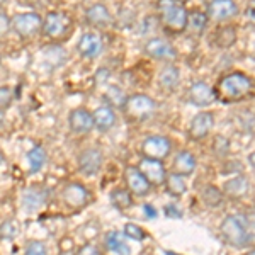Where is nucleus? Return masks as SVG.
Wrapping results in <instances>:
<instances>
[{
	"instance_id": "27",
	"label": "nucleus",
	"mask_w": 255,
	"mask_h": 255,
	"mask_svg": "<svg viewBox=\"0 0 255 255\" xmlns=\"http://www.w3.org/2000/svg\"><path fill=\"white\" fill-rule=\"evenodd\" d=\"M225 191L228 196L232 197H242L247 194V191H249V182H247L245 177H235V179L228 180L225 186Z\"/></svg>"
},
{
	"instance_id": "24",
	"label": "nucleus",
	"mask_w": 255,
	"mask_h": 255,
	"mask_svg": "<svg viewBox=\"0 0 255 255\" xmlns=\"http://www.w3.org/2000/svg\"><path fill=\"white\" fill-rule=\"evenodd\" d=\"M165 187H167L168 194L175 196V197H180V196H184L187 192V184H186V179H184V175L175 174V172H172L170 175H167Z\"/></svg>"
},
{
	"instance_id": "13",
	"label": "nucleus",
	"mask_w": 255,
	"mask_h": 255,
	"mask_svg": "<svg viewBox=\"0 0 255 255\" xmlns=\"http://www.w3.org/2000/svg\"><path fill=\"white\" fill-rule=\"evenodd\" d=\"M79 170L84 175L92 177L96 175L102 167V153L97 148H87L79 155Z\"/></svg>"
},
{
	"instance_id": "9",
	"label": "nucleus",
	"mask_w": 255,
	"mask_h": 255,
	"mask_svg": "<svg viewBox=\"0 0 255 255\" xmlns=\"http://www.w3.org/2000/svg\"><path fill=\"white\" fill-rule=\"evenodd\" d=\"M170 141L165 136H148L141 145L143 155L146 158H153V160H163L165 157H168L170 153Z\"/></svg>"
},
{
	"instance_id": "16",
	"label": "nucleus",
	"mask_w": 255,
	"mask_h": 255,
	"mask_svg": "<svg viewBox=\"0 0 255 255\" xmlns=\"http://www.w3.org/2000/svg\"><path fill=\"white\" fill-rule=\"evenodd\" d=\"M238 7L235 0H211L208 5V17L215 20H226L237 15Z\"/></svg>"
},
{
	"instance_id": "18",
	"label": "nucleus",
	"mask_w": 255,
	"mask_h": 255,
	"mask_svg": "<svg viewBox=\"0 0 255 255\" xmlns=\"http://www.w3.org/2000/svg\"><path fill=\"white\" fill-rule=\"evenodd\" d=\"M145 53L148 56L155 60H174L175 58V49L170 43H167L165 39L153 38L146 43Z\"/></svg>"
},
{
	"instance_id": "5",
	"label": "nucleus",
	"mask_w": 255,
	"mask_h": 255,
	"mask_svg": "<svg viewBox=\"0 0 255 255\" xmlns=\"http://www.w3.org/2000/svg\"><path fill=\"white\" fill-rule=\"evenodd\" d=\"M70 29H72V20L63 12H48V15L43 19V32L49 39H63Z\"/></svg>"
},
{
	"instance_id": "8",
	"label": "nucleus",
	"mask_w": 255,
	"mask_h": 255,
	"mask_svg": "<svg viewBox=\"0 0 255 255\" xmlns=\"http://www.w3.org/2000/svg\"><path fill=\"white\" fill-rule=\"evenodd\" d=\"M138 168L143 175L146 177V180L151 186H160V184H165L167 172L163 167L162 160H153V158H141V162L138 163Z\"/></svg>"
},
{
	"instance_id": "41",
	"label": "nucleus",
	"mask_w": 255,
	"mask_h": 255,
	"mask_svg": "<svg viewBox=\"0 0 255 255\" xmlns=\"http://www.w3.org/2000/svg\"><path fill=\"white\" fill-rule=\"evenodd\" d=\"M2 123H3V111L0 109V125H2Z\"/></svg>"
},
{
	"instance_id": "32",
	"label": "nucleus",
	"mask_w": 255,
	"mask_h": 255,
	"mask_svg": "<svg viewBox=\"0 0 255 255\" xmlns=\"http://www.w3.org/2000/svg\"><path fill=\"white\" fill-rule=\"evenodd\" d=\"M125 237L131 238V240H136V242H141L146 238V233L141 226L138 225H133V223H128L125 225Z\"/></svg>"
},
{
	"instance_id": "11",
	"label": "nucleus",
	"mask_w": 255,
	"mask_h": 255,
	"mask_svg": "<svg viewBox=\"0 0 255 255\" xmlns=\"http://www.w3.org/2000/svg\"><path fill=\"white\" fill-rule=\"evenodd\" d=\"M125 182L131 194L134 196H146L151 184L146 180V177L139 172L138 167H126L125 168Z\"/></svg>"
},
{
	"instance_id": "42",
	"label": "nucleus",
	"mask_w": 255,
	"mask_h": 255,
	"mask_svg": "<svg viewBox=\"0 0 255 255\" xmlns=\"http://www.w3.org/2000/svg\"><path fill=\"white\" fill-rule=\"evenodd\" d=\"M245 255H255V250H250V252H247Z\"/></svg>"
},
{
	"instance_id": "30",
	"label": "nucleus",
	"mask_w": 255,
	"mask_h": 255,
	"mask_svg": "<svg viewBox=\"0 0 255 255\" xmlns=\"http://www.w3.org/2000/svg\"><path fill=\"white\" fill-rule=\"evenodd\" d=\"M223 199V194H221L220 189L213 187V186H208L203 189V201L208 204V206H218Z\"/></svg>"
},
{
	"instance_id": "45",
	"label": "nucleus",
	"mask_w": 255,
	"mask_h": 255,
	"mask_svg": "<svg viewBox=\"0 0 255 255\" xmlns=\"http://www.w3.org/2000/svg\"><path fill=\"white\" fill-rule=\"evenodd\" d=\"M165 255H177V254H172V252H165Z\"/></svg>"
},
{
	"instance_id": "4",
	"label": "nucleus",
	"mask_w": 255,
	"mask_h": 255,
	"mask_svg": "<svg viewBox=\"0 0 255 255\" xmlns=\"http://www.w3.org/2000/svg\"><path fill=\"white\" fill-rule=\"evenodd\" d=\"M123 111H125L128 119L143 121V119H148L155 113V101L145 96V94H134V96L128 97Z\"/></svg>"
},
{
	"instance_id": "10",
	"label": "nucleus",
	"mask_w": 255,
	"mask_h": 255,
	"mask_svg": "<svg viewBox=\"0 0 255 255\" xmlns=\"http://www.w3.org/2000/svg\"><path fill=\"white\" fill-rule=\"evenodd\" d=\"M48 197V191L39 186H31L22 191V196H20V203H22V208L26 213H32L39 211L41 208L44 206Z\"/></svg>"
},
{
	"instance_id": "22",
	"label": "nucleus",
	"mask_w": 255,
	"mask_h": 255,
	"mask_svg": "<svg viewBox=\"0 0 255 255\" xmlns=\"http://www.w3.org/2000/svg\"><path fill=\"white\" fill-rule=\"evenodd\" d=\"M104 245L116 255H131V249L126 244L125 235L119 232H109L104 238Z\"/></svg>"
},
{
	"instance_id": "37",
	"label": "nucleus",
	"mask_w": 255,
	"mask_h": 255,
	"mask_svg": "<svg viewBox=\"0 0 255 255\" xmlns=\"http://www.w3.org/2000/svg\"><path fill=\"white\" fill-rule=\"evenodd\" d=\"M7 27H9V20H7L5 15L0 14V34H3L7 31Z\"/></svg>"
},
{
	"instance_id": "7",
	"label": "nucleus",
	"mask_w": 255,
	"mask_h": 255,
	"mask_svg": "<svg viewBox=\"0 0 255 255\" xmlns=\"http://www.w3.org/2000/svg\"><path fill=\"white\" fill-rule=\"evenodd\" d=\"M89 191L79 182H68L67 186L61 189V199L72 209H80L87 206L89 203Z\"/></svg>"
},
{
	"instance_id": "28",
	"label": "nucleus",
	"mask_w": 255,
	"mask_h": 255,
	"mask_svg": "<svg viewBox=\"0 0 255 255\" xmlns=\"http://www.w3.org/2000/svg\"><path fill=\"white\" fill-rule=\"evenodd\" d=\"M158 80L165 89H174L175 85L179 84V80H180L179 68H175L174 65H168V67H165L162 72H160Z\"/></svg>"
},
{
	"instance_id": "39",
	"label": "nucleus",
	"mask_w": 255,
	"mask_h": 255,
	"mask_svg": "<svg viewBox=\"0 0 255 255\" xmlns=\"http://www.w3.org/2000/svg\"><path fill=\"white\" fill-rule=\"evenodd\" d=\"M249 162H250V165H252V168L255 170V153L250 155V157H249Z\"/></svg>"
},
{
	"instance_id": "6",
	"label": "nucleus",
	"mask_w": 255,
	"mask_h": 255,
	"mask_svg": "<svg viewBox=\"0 0 255 255\" xmlns=\"http://www.w3.org/2000/svg\"><path fill=\"white\" fill-rule=\"evenodd\" d=\"M12 29H14L20 38H31L43 31V17L36 12H24L17 14L12 19Z\"/></svg>"
},
{
	"instance_id": "26",
	"label": "nucleus",
	"mask_w": 255,
	"mask_h": 255,
	"mask_svg": "<svg viewBox=\"0 0 255 255\" xmlns=\"http://www.w3.org/2000/svg\"><path fill=\"white\" fill-rule=\"evenodd\" d=\"M208 26V15L203 14L199 10H192L189 12L187 17V29L192 32V34H201Z\"/></svg>"
},
{
	"instance_id": "19",
	"label": "nucleus",
	"mask_w": 255,
	"mask_h": 255,
	"mask_svg": "<svg viewBox=\"0 0 255 255\" xmlns=\"http://www.w3.org/2000/svg\"><path fill=\"white\" fill-rule=\"evenodd\" d=\"M94 126L99 131H109L111 128L116 125V113L111 106H99V108L92 113Z\"/></svg>"
},
{
	"instance_id": "17",
	"label": "nucleus",
	"mask_w": 255,
	"mask_h": 255,
	"mask_svg": "<svg viewBox=\"0 0 255 255\" xmlns=\"http://www.w3.org/2000/svg\"><path fill=\"white\" fill-rule=\"evenodd\" d=\"M213 125H215V118H213L211 113L196 114L194 119L191 121V126H189V136L192 139H201L208 136Z\"/></svg>"
},
{
	"instance_id": "29",
	"label": "nucleus",
	"mask_w": 255,
	"mask_h": 255,
	"mask_svg": "<svg viewBox=\"0 0 255 255\" xmlns=\"http://www.w3.org/2000/svg\"><path fill=\"white\" fill-rule=\"evenodd\" d=\"M104 99L108 101V104L111 106V108H125V104H126V101H128V97H126V94L123 92L121 89L116 87V85H109L108 89H106V94H104Z\"/></svg>"
},
{
	"instance_id": "36",
	"label": "nucleus",
	"mask_w": 255,
	"mask_h": 255,
	"mask_svg": "<svg viewBox=\"0 0 255 255\" xmlns=\"http://www.w3.org/2000/svg\"><path fill=\"white\" fill-rule=\"evenodd\" d=\"M247 17L252 24H255V0H250L249 7H247Z\"/></svg>"
},
{
	"instance_id": "43",
	"label": "nucleus",
	"mask_w": 255,
	"mask_h": 255,
	"mask_svg": "<svg viewBox=\"0 0 255 255\" xmlns=\"http://www.w3.org/2000/svg\"><path fill=\"white\" fill-rule=\"evenodd\" d=\"M2 162H3V157H2V153H0V165H2Z\"/></svg>"
},
{
	"instance_id": "20",
	"label": "nucleus",
	"mask_w": 255,
	"mask_h": 255,
	"mask_svg": "<svg viewBox=\"0 0 255 255\" xmlns=\"http://www.w3.org/2000/svg\"><path fill=\"white\" fill-rule=\"evenodd\" d=\"M85 17H87V20L92 24V26H97V27L111 26V22H113L111 12L106 9V5H101V3L89 7L87 12H85Z\"/></svg>"
},
{
	"instance_id": "34",
	"label": "nucleus",
	"mask_w": 255,
	"mask_h": 255,
	"mask_svg": "<svg viewBox=\"0 0 255 255\" xmlns=\"http://www.w3.org/2000/svg\"><path fill=\"white\" fill-rule=\"evenodd\" d=\"M77 255H102V252L97 249L96 245L85 244V245H82L79 250H77Z\"/></svg>"
},
{
	"instance_id": "1",
	"label": "nucleus",
	"mask_w": 255,
	"mask_h": 255,
	"mask_svg": "<svg viewBox=\"0 0 255 255\" xmlns=\"http://www.w3.org/2000/svg\"><path fill=\"white\" fill-rule=\"evenodd\" d=\"M254 90V80L242 72H233L218 80L215 94L221 102H237L249 97Z\"/></svg>"
},
{
	"instance_id": "31",
	"label": "nucleus",
	"mask_w": 255,
	"mask_h": 255,
	"mask_svg": "<svg viewBox=\"0 0 255 255\" xmlns=\"http://www.w3.org/2000/svg\"><path fill=\"white\" fill-rule=\"evenodd\" d=\"M19 233V228H17V223L14 220H7L0 225V238L2 240H14Z\"/></svg>"
},
{
	"instance_id": "38",
	"label": "nucleus",
	"mask_w": 255,
	"mask_h": 255,
	"mask_svg": "<svg viewBox=\"0 0 255 255\" xmlns=\"http://www.w3.org/2000/svg\"><path fill=\"white\" fill-rule=\"evenodd\" d=\"M143 209H145V216L146 218H155V216H157V211H155L153 206H150V204H145Z\"/></svg>"
},
{
	"instance_id": "3",
	"label": "nucleus",
	"mask_w": 255,
	"mask_h": 255,
	"mask_svg": "<svg viewBox=\"0 0 255 255\" xmlns=\"http://www.w3.org/2000/svg\"><path fill=\"white\" fill-rule=\"evenodd\" d=\"M220 233L228 245L242 249L252 240V232L245 223L244 216H226L220 226Z\"/></svg>"
},
{
	"instance_id": "35",
	"label": "nucleus",
	"mask_w": 255,
	"mask_h": 255,
	"mask_svg": "<svg viewBox=\"0 0 255 255\" xmlns=\"http://www.w3.org/2000/svg\"><path fill=\"white\" fill-rule=\"evenodd\" d=\"M12 102V92L9 87H0V106H9Z\"/></svg>"
},
{
	"instance_id": "23",
	"label": "nucleus",
	"mask_w": 255,
	"mask_h": 255,
	"mask_svg": "<svg viewBox=\"0 0 255 255\" xmlns=\"http://www.w3.org/2000/svg\"><path fill=\"white\" fill-rule=\"evenodd\" d=\"M26 160H27V163H29V172L31 174H36V172H39L41 168L44 167V163H46V151H44L43 146L36 145L27 151Z\"/></svg>"
},
{
	"instance_id": "46",
	"label": "nucleus",
	"mask_w": 255,
	"mask_h": 255,
	"mask_svg": "<svg viewBox=\"0 0 255 255\" xmlns=\"http://www.w3.org/2000/svg\"><path fill=\"white\" fill-rule=\"evenodd\" d=\"M3 2H5V0H0V3H3Z\"/></svg>"
},
{
	"instance_id": "33",
	"label": "nucleus",
	"mask_w": 255,
	"mask_h": 255,
	"mask_svg": "<svg viewBox=\"0 0 255 255\" xmlns=\"http://www.w3.org/2000/svg\"><path fill=\"white\" fill-rule=\"evenodd\" d=\"M24 255H48L46 245L39 240H31L29 244L26 245V250H24Z\"/></svg>"
},
{
	"instance_id": "12",
	"label": "nucleus",
	"mask_w": 255,
	"mask_h": 255,
	"mask_svg": "<svg viewBox=\"0 0 255 255\" xmlns=\"http://www.w3.org/2000/svg\"><path fill=\"white\" fill-rule=\"evenodd\" d=\"M68 126L70 129L73 131L75 134H87L92 131L94 126V118H92V113L84 108H79V109H73L68 116Z\"/></svg>"
},
{
	"instance_id": "2",
	"label": "nucleus",
	"mask_w": 255,
	"mask_h": 255,
	"mask_svg": "<svg viewBox=\"0 0 255 255\" xmlns=\"http://www.w3.org/2000/svg\"><path fill=\"white\" fill-rule=\"evenodd\" d=\"M157 7L163 27L168 32L179 34V32H184L187 29L189 12L180 2H177V0H158Z\"/></svg>"
},
{
	"instance_id": "21",
	"label": "nucleus",
	"mask_w": 255,
	"mask_h": 255,
	"mask_svg": "<svg viewBox=\"0 0 255 255\" xmlns=\"http://www.w3.org/2000/svg\"><path fill=\"white\" fill-rule=\"evenodd\" d=\"M172 168H174L175 174L180 175H191L196 168V158L191 151H179L175 155L174 162H172Z\"/></svg>"
},
{
	"instance_id": "25",
	"label": "nucleus",
	"mask_w": 255,
	"mask_h": 255,
	"mask_svg": "<svg viewBox=\"0 0 255 255\" xmlns=\"http://www.w3.org/2000/svg\"><path fill=\"white\" fill-rule=\"evenodd\" d=\"M111 203H113V206L116 209L126 211V209L133 206V196H131V192L128 189H114L111 192Z\"/></svg>"
},
{
	"instance_id": "15",
	"label": "nucleus",
	"mask_w": 255,
	"mask_h": 255,
	"mask_svg": "<svg viewBox=\"0 0 255 255\" xmlns=\"http://www.w3.org/2000/svg\"><path fill=\"white\" fill-rule=\"evenodd\" d=\"M77 49L84 58H97L104 49V43H102L101 36L96 32H85L79 39Z\"/></svg>"
},
{
	"instance_id": "40",
	"label": "nucleus",
	"mask_w": 255,
	"mask_h": 255,
	"mask_svg": "<svg viewBox=\"0 0 255 255\" xmlns=\"http://www.w3.org/2000/svg\"><path fill=\"white\" fill-rule=\"evenodd\" d=\"M60 255H77V254H73V252H70V250H67V252H61Z\"/></svg>"
},
{
	"instance_id": "14",
	"label": "nucleus",
	"mask_w": 255,
	"mask_h": 255,
	"mask_svg": "<svg viewBox=\"0 0 255 255\" xmlns=\"http://www.w3.org/2000/svg\"><path fill=\"white\" fill-rule=\"evenodd\" d=\"M187 99L191 104L204 108V106L213 104V101H216V94L215 89L209 87L206 82H194L187 90Z\"/></svg>"
},
{
	"instance_id": "44",
	"label": "nucleus",
	"mask_w": 255,
	"mask_h": 255,
	"mask_svg": "<svg viewBox=\"0 0 255 255\" xmlns=\"http://www.w3.org/2000/svg\"><path fill=\"white\" fill-rule=\"evenodd\" d=\"M177 2H180V3H184V2H189V0H177Z\"/></svg>"
}]
</instances>
